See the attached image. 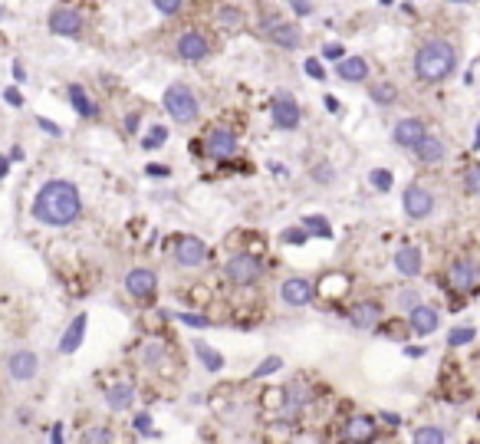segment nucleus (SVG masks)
<instances>
[{"mask_svg":"<svg viewBox=\"0 0 480 444\" xmlns=\"http://www.w3.org/2000/svg\"><path fill=\"white\" fill-rule=\"evenodd\" d=\"M83 211V201H79V191L73 181H46L43 188L36 191L33 197V217L40 224H50V227H66L73 224Z\"/></svg>","mask_w":480,"mask_h":444,"instance_id":"nucleus-1","label":"nucleus"},{"mask_svg":"<svg viewBox=\"0 0 480 444\" xmlns=\"http://www.w3.org/2000/svg\"><path fill=\"white\" fill-rule=\"evenodd\" d=\"M454 63H457V53L451 43L428 40L418 50V56H414V73H418V79H424V83H441V79H447L454 73Z\"/></svg>","mask_w":480,"mask_h":444,"instance_id":"nucleus-2","label":"nucleus"},{"mask_svg":"<svg viewBox=\"0 0 480 444\" xmlns=\"http://www.w3.org/2000/svg\"><path fill=\"white\" fill-rule=\"evenodd\" d=\"M165 109H168V115H172L174 122H181V125H188V122L197 119V99L184 83H174L165 89Z\"/></svg>","mask_w":480,"mask_h":444,"instance_id":"nucleus-3","label":"nucleus"},{"mask_svg":"<svg viewBox=\"0 0 480 444\" xmlns=\"http://www.w3.org/2000/svg\"><path fill=\"white\" fill-rule=\"evenodd\" d=\"M224 274H227V280L231 283H237V286H250V283L260 280L264 267H260V260L254 254H237V257H231V260L224 264Z\"/></svg>","mask_w":480,"mask_h":444,"instance_id":"nucleus-4","label":"nucleus"},{"mask_svg":"<svg viewBox=\"0 0 480 444\" xmlns=\"http://www.w3.org/2000/svg\"><path fill=\"white\" fill-rule=\"evenodd\" d=\"M402 207L412 221H424V217L434 211V197H431L428 188H421V185H408L402 195Z\"/></svg>","mask_w":480,"mask_h":444,"instance_id":"nucleus-5","label":"nucleus"},{"mask_svg":"<svg viewBox=\"0 0 480 444\" xmlns=\"http://www.w3.org/2000/svg\"><path fill=\"white\" fill-rule=\"evenodd\" d=\"M207 257V244L201 237H194V234H181L178 244H174V260H178L181 267H201Z\"/></svg>","mask_w":480,"mask_h":444,"instance_id":"nucleus-6","label":"nucleus"},{"mask_svg":"<svg viewBox=\"0 0 480 444\" xmlns=\"http://www.w3.org/2000/svg\"><path fill=\"white\" fill-rule=\"evenodd\" d=\"M270 119H273L276 128H283V132H290V128L300 125V105H296V99L286 93H280L273 99V105H270Z\"/></svg>","mask_w":480,"mask_h":444,"instance_id":"nucleus-7","label":"nucleus"},{"mask_svg":"<svg viewBox=\"0 0 480 444\" xmlns=\"http://www.w3.org/2000/svg\"><path fill=\"white\" fill-rule=\"evenodd\" d=\"M125 290L135 299H152L155 290H158V277H155V270H148V267H135V270H129V277H125Z\"/></svg>","mask_w":480,"mask_h":444,"instance_id":"nucleus-8","label":"nucleus"},{"mask_svg":"<svg viewBox=\"0 0 480 444\" xmlns=\"http://www.w3.org/2000/svg\"><path fill=\"white\" fill-rule=\"evenodd\" d=\"M280 296H283L286 306H309L313 296H316V286H313L306 277H290V280L280 286Z\"/></svg>","mask_w":480,"mask_h":444,"instance_id":"nucleus-9","label":"nucleus"},{"mask_svg":"<svg viewBox=\"0 0 480 444\" xmlns=\"http://www.w3.org/2000/svg\"><path fill=\"white\" fill-rule=\"evenodd\" d=\"M7 372H10V378H14V382H30V378L40 372V359H36V352L17 349L7 359Z\"/></svg>","mask_w":480,"mask_h":444,"instance_id":"nucleus-10","label":"nucleus"},{"mask_svg":"<svg viewBox=\"0 0 480 444\" xmlns=\"http://www.w3.org/2000/svg\"><path fill=\"white\" fill-rule=\"evenodd\" d=\"M237 152V135L227 125H217L207 132V155L211 158H231Z\"/></svg>","mask_w":480,"mask_h":444,"instance_id":"nucleus-11","label":"nucleus"},{"mask_svg":"<svg viewBox=\"0 0 480 444\" xmlns=\"http://www.w3.org/2000/svg\"><path fill=\"white\" fill-rule=\"evenodd\" d=\"M50 30L56 36H79L83 33V17L73 7H56L50 14Z\"/></svg>","mask_w":480,"mask_h":444,"instance_id":"nucleus-12","label":"nucleus"},{"mask_svg":"<svg viewBox=\"0 0 480 444\" xmlns=\"http://www.w3.org/2000/svg\"><path fill=\"white\" fill-rule=\"evenodd\" d=\"M424 135H428V128H424V122L421 119H402L398 125H395V145L408 148V152H414Z\"/></svg>","mask_w":480,"mask_h":444,"instance_id":"nucleus-13","label":"nucleus"},{"mask_svg":"<svg viewBox=\"0 0 480 444\" xmlns=\"http://www.w3.org/2000/svg\"><path fill=\"white\" fill-rule=\"evenodd\" d=\"M178 56L188 63H201L211 56V43L204 40L201 33H194V30H188V33H181L178 40Z\"/></svg>","mask_w":480,"mask_h":444,"instance_id":"nucleus-14","label":"nucleus"},{"mask_svg":"<svg viewBox=\"0 0 480 444\" xmlns=\"http://www.w3.org/2000/svg\"><path fill=\"white\" fill-rule=\"evenodd\" d=\"M378 319H382V303H375V299H362V303H352L349 323L355 326V329H375Z\"/></svg>","mask_w":480,"mask_h":444,"instance_id":"nucleus-15","label":"nucleus"},{"mask_svg":"<svg viewBox=\"0 0 480 444\" xmlns=\"http://www.w3.org/2000/svg\"><path fill=\"white\" fill-rule=\"evenodd\" d=\"M477 283H480V267L474 264V260L461 257V260L451 264V286H454V290H474Z\"/></svg>","mask_w":480,"mask_h":444,"instance_id":"nucleus-16","label":"nucleus"},{"mask_svg":"<svg viewBox=\"0 0 480 444\" xmlns=\"http://www.w3.org/2000/svg\"><path fill=\"white\" fill-rule=\"evenodd\" d=\"M266 36H270L276 46H283V50H296V46L303 43L300 26L283 24V20H273V24H266Z\"/></svg>","mask_w":480,"mask_h":444,"instance_id":"nucleus-17","label":"nucleus"},{"mask_svg":"<svg viewBox=\"0 0 480 444\" xmlns=\"http://www.w3.org/2000/svg\"><path fill=\"white\" fill-rule=\"evenodd\" d=\"M375 418H369V415H352L349 421H345V438L355 444H369L375 441Z\"/></svg>","mask_w":480,"mask_h":444,"instance_id":"nucleus-18","label":"nucleus"},{"mask_svg":"<svg viewBox=\"0 0 480 444\" xmlns=\"http://www.w3.org/2000/svg\"><path fill=\"white\" fill-rule=\"evenodd\" d=\"M408 323H412V329L418 336H431L437 326H441V316H437L434 306H421V303H418V306L408 313Z\"/></svg>","mask_w":480,"mask_h":444,"instance_id":"nucleus-19","label":"nucleus"},{"mask_svg":"<svg viewBox=\"0 0 480 444\" xmlns=\"http://www.w3.org/2000/svg\"><path fill=\"white\" fill-rule=\"evenodd\" d=\"M414 155H418V162L421 165H437V162H444V142L437 135H424L421 138V145L414 148Z\"/></svg>","mask_w":480,"mask_h":444,"instance_id":"nucleus-20","label":"nucleus"},{"mask_svg":"<svg viewBox=\"0 0 480 444\" xmlns=\"http://www.w3.org/2000/svg\"><path fill=\"white\" fill-rule=\"evenodd\" d=\"M335 73H339V79H345V83H362V79L369 76V63L362 60V56H349V60H339V66H335Z\"/></svg>","mask_w":480,"mask_h":444,"instance_id":"nucleus-21","label":"nucleus"},{"mask_svg":"<svg viewBox=\"0 0 480 444\" xmlns=\"http://www.w3.org/2000/svg\"><path fill=\"white\" fill-rule=\"evenodd\" d=\"M83 336H86V316H76L73 323H69L66 333H63V339H60V352H63V356H73V352L83 346Z\"/></svg>","mask_w":480,"mask_h":444,"instance_id":"nucleus-22","label":"nucleus"},{"mask_svg":"<svg viewBox=\"0 0 480 444\" xmlns=\"http://www.w3.org/2000/svg\"><path fill=\"white\" fill-rule=\"evenodd\" d=\"M395 270L402 277H418L421 274V250L418 247H402L395 254Z\"/></svg>","mask_w":480,"mask_h":444,"instance_id":"nucleus-23","label":"nucleus"},{"mask_svg":"<svg viewBox=\"0 0 480 444\" xmlns=\"http://www.w3.org/2000/svg\"><path fill=\"white\" fill-rule=\"evenodd\" d=\"M132 402H135V388H132V382H115L109 388V395H105V405H109L112 411H125Z\"/></svg>","mask_w":480,"mask_h":444,"instance_id":"nucleus-24","label":"nucleus"},{"mask_svg":"<svg viewBox=\"0 0 480 444\" xmlns=\"http://www.w3.org/2000/svg\"><path fill=\"white\" fill-rule=\"evenodd\" d=\"M69 103H73V109H76L79 115H83V119H95V115H99V105H95L93 99H89L86 89H83L79 83L69 86Z\"/></svg>","mask_w":480,"mask_h":444,"instance_id":"nucleus-25","label":"nucleus"},{"mask_svg":"<svg viewBox=\"0 0 480 444\" xmlns=\"http://www.w3.org/2000/svg\"><path fill=\"white\" fill-rule=\"evenodd\" d=\"M313 402V388H309L303 378H293L290 385H286V408H306V405Z\"/></svg>","mask_w":480,"mask_h":444,"instance_id":"nucleus-26","label":"nucleus"},{"mask_svg":"<svg viewBox=\"0 0 480 444\" xmlns=\"http://www.w3.org/2000/svg\"><path fill=\"white\" fill-rule=\"evenodd\" d=\"M293 425L290 421H270V425L264 428V441L266 444H293Z\"/></svg>","mask_w":480,"mask_h":444,"instance_id":"nucleus-27","label":"nucleus"},{"mask_svg":"<svg viewBox=\"0 0 480 444\" xmlns=\"http://www.w3.org/2000/svg\"><path fill=\"white\" fill-rule=\"evenodd\" d=\"M194 356L201 359V366H204L207 372H221L224 368V356L217 349H211L207 342H194Z\"/></svg>","mask_w":480,"mask_h":444,"instance_id":"nucleus-28","label":"nucleus"},{"mask_svg":"<svg viewBox=\"0 0 480 444\" xmlns=\"http://www.w3.org/2000/svg\"><path fill=\"white\" fill-rule=\"evenodd\" d=\"M412 444H444V428H437V425H424L414 431Z\"/></svg>","mask_w":480,"mask_h":444,"instance_id":"nucleus-29","label":"nucleus"},{"mask_svg":"<svg viewBox=\"0 0 480 444\" xmlns=\"http://www.w3.org/2000/svg\"><path fill=\"white\" fill-rule=\"evenodd\" d=\"M260 405H264L266 411H280V408H286V388H266L264 398H260Z\"/></svg>","mask_w":480,"mask_h":444,"instance_id":"nucleus-30","label":"nucleus"},{"mask_svg":"<svg viewBox=\"0 0 480 444\" xmlns=\"http://www.w3.org/2000/svg\"><path fill=\"white\" fill-rule=\"evenodd\" d=\"M303 227H306L309 234H316V237H333V227H329V221L326 217H319V214H309L306 221H303Z\"/></svg>","mask_w":480,"mask_h":444,"instance_id":"nucleus-31","label":"nucleus"},{"mask_svg":"<svg viewBox=\"0 0 480 444\" xmlns=\"http://www.w3.org/2000/svg\"><path fill=\"white\" fill-rule=\"evenodd\" d=\"M395 99H398V89H395L392 83H378V86H372V103H378V105H392Z\"/></svg>","mask_w":480,"mask_h":444,"instance_id":"nucleus-32","label":"nucleus"},{"mask_svg":"<svg viewBox=\"0 0 480 444\" xmlns=\"http://www.w3.org/2000/svg\"><path fill=\"white\" fill-rule=\"evenodd\" d=\"M477 339V329H474V326H461V329H451V333H447V346H467V342H474Z\"/></svg>","mask_w":480,"mask_h":444,"instance_id":"nucleus-33","label":"nucleus"},{"mask_svg":"<svg viewBox=\"0 0 480 444\" xmlns=\"http://www.w3.org/2000/svg\"><path fill=\"white\" fill-rule=\"evenodd\" d=\"M217 24L227 26V30H237V26L244 24V14H240L237 7H221L217 10Z\"/></svg>","mask_w":480,"mask_h":444,"instance_id":"nucleus-34","label":"nucleus"},{"mask_svg":"<svg viewBox=\"0 0 480 444\" xmlns=\"http://www.w3.org/2000/svg\"><path fill=\"white\" fill-rule=\"evenodd\" d=\"M280 368H283V359H280V356H270V359H264L254 368V378H266V376H273V372H280Z\"/></svg>","mask_w":480,"mask_h":444,"instance_id":"nucleus-35","label":"nucleus"},{"mask_svg":"<svg viewBox=\"0 0 480 444\" xmlns=\"http://www.w3.org/2000/svg\"><path fill=\"white\" fill-rule=\"evenodd\" d=\"M464 188H467V195L480 197V165H471L464 171Z\"/></svg>","mask_w":480,"mask_h":444,"instance_id":"nucleus-36","label":"nucleus"},{"mask_svg":"<svg viewBox=\"0 0 480 444\" xmlns=\"http://www.w3.org/2000/svg\"><path fill=\"white\" fill-rule=\"evenodd\" d=\"M165 138H168V128H165V125H155L152 132H148V135L142 138V148H148V152H152V148L165 145Z\"/></svg>","mask_w":480,"mask_h":444,"instance_id":"nucleus-37","label":"nucleus"},{"mask_svg":"<svg viewBox=\"0 0 480 444\" xmlns=\"http://www.w3.org/2000/svg\"><path fill=\"white\" fill-rule=\"evenodd\" d=\"M79 444H112V431L109 428H89Z\"/></svg>","mask_w":480,"mask_h":444,"instance_id":"nucleus-38","label":"nucleus"},{"mask_svg":"<svg viewBox=\"0 0 480 444\" xmlns=\"http://www.w3.org/2000/svg\"><path fill=\"white\" fill-rule=\"evenodd\" d=\"M369 181H372V188H375V191H388V188H392V171H385V168H375V171H372V175H369Z\"/></svg>","mask_w":480,"mask_h":444,"instance_id":"nucleus-39","label":"nucleus"},{"mask_svg":"<svg viewBox=\"0 0 480 444\" xmlns=\"http://www.w3.org/2000/svg\"><path fill=\"white\" fill-rule=\"evenodd\" d=\"M280 237H283V244H306V240H309V231L300 224V227H286Z\"/></svg>","mask_w":480,"mask_h":444,"instance_id":"nucleus-40","label":"nucleus"},{"mask_svg":"<svg viewBox=\"0 0 480 444\" xmlns=\"http://www.w3.org/2000/svg\"><path fill=\"white\" fill-rule=\"evenodd\" d=\"M174 316H178L184 326H197V329H207V326H211V319L201 316V313H174Z\"/></svg>","mask_w":480,"mask_h":444,"instance_id":"nucleus-41","label":"nucleus"},{"mask_svg":"<svg viewBox=\"0 0 480 444\" xmlns=\"http://www.w3.org/2000/svg\"><path fill=\"white\" fill-rule=\"evenodd\" d=\"M414 306H418V293H414V290H402V293H398V309L412 313Z\"/></svg>","mask_w":480,"mask_h":444,"instance_id":"nucleus-42","label":"nucleus"},{"mask_svg":"<svg viewBox=\"0 0 480 444\" xmlns=\"http://www.w3.org/2000/svg\"><path fill=\"white\" fill-rule=\"evenodd\" d=\"M323 56H326V60H333V63H339L345 56L343 43H326V46H323Z\"/></svg>","mask_w":480,"mask_h":444,"instance_id":"nucleus-43","label":"nucleus"},{"mask_svg":"<svg viewBox=\"0 0 480 444\" xmlns=\"http://www.w3.org/2000/svg\"><path fill=\"white\" fill-rule=\"evenodd\" d=\"M132 425H135L138 435H155V431H152V415H145V411H142V415H135V421H132Z\"/></svg>","mask_w":480,"mask_h":444,"instance_id":"nucleus-44","label":"nucleus"},{"mask_svg":"<svg viewBox=\"0 0 480 444\" xmlns=\"http://www.w3.org/2000/svg\"><path fill=\"white\" fill-rule=\"evenodd\" d=\"M303 66H306V73H309L313 79H326V69H323V63H319L316 56H309V60L303 63Z\"/></svg>","mask_w":480,"mask_h":444,"instance_id":"nucleus-45","label":"nucleus"},{"mask_svg":"<svg viewBox=\"0 0 480 444\" xmlns=\"http://www.w3.org/2000/svg\"><path fill=\"white\" fill-rule=\"evenodd\" d=\"M158 359H162V346L148 342L145 349H142V362H145V366H152V362H158Z\"/></svg>","mask_w":480,"mask_h":444,"instance_id":"nucleus-46","label":"nucleus"},{"mask_svg":"<svg viewBox=\"0 0 480 444\" xmlns=\"http://www.w3.org/2000/svg\"><path fill=\"white\" fill-rule=\"evenodd\" d=\"M181 4H184V0H155V7L162 10V14H168V17H172V14H178Z\"/></svg>","mask_w":480,"mask_h":444,"instance_id":"nucleus-47","label":"nucleus"},{"mask_svg":"<svg viewBox=\"0 0 480 444\" xmlns=\"http://www.w3.org/2000/svg\"><path fill=\"white\" fill-rule=\"evenodd\" d=\"M36 125H40V128H43V132H46V135H53V138H60V135H63V128H60V125H56V122H50V119H43V115H40V119H36Z\"/></svg>","mask_w":480,"mask_h":444,"instance_id":"nucleus-48","label":"nucleus"},{"mask_svg":"<svg viewBox=\"0 0 480 444\" xmlns=\"http://www.w3.org/2000/svg\"><path fill=\"white\" fill-rule=\"evenodd\" d=\"M4 99H7L10 105H24V95H20V89H14V86H7V89H4Z\"/></svg>","mask_w":480,"mask_h":444,"instance_id":"nucleus-49","label":"nucleus"},{"mask_svg":"<svg viewBox=\"0 0 480 444\" xmlns=\"http://www.w3.org/2000/svg\"><path fill=\"white\" fill-rule=\"evenodd\" d=\"M290 7L296 10V14H300V17H309V14H313V7H309L306 0H290Z\"/></svg>","mask_w":480,"mask_h":444,"instance_id":"nucleus-50","label":"nucleus"},{"mask_svg":"<svg viewBox=\"0 0 480 444\" xmlns=\"http://www.w3.org/2000/svg\"><path fill=\"white\" fill-rule=\"evenodd\" d=\"M316 178H319V181H333V168H323V165H319V168H316Z\"/></svg>","mask_w":480,"mask_h":444,"instance_id":"nucleus-51","label":"nucleus"},{"mask_svg":"<svg viewBox=\"0 0 480 444\" xmlns=\"http://www.w3.org/2000/svg\"><path fill=\"white\" fill-rule=\"evenodd\" d=\"M148 175H155V178H165V175H168V168H162V165H148Z\"/></svg>","mask_w":480,"mask_h":444,"instance_id":"nucleus-52","label":"nucleus"},{"mask_svg":"<svg viewBox=\"0 0 480 444\" xmlns=\"http://www.w3.org/2000/svg\"><path fill=\"white\" fill-rule=\"evenodd\" d=\"M53 444H63V425H53V435H50Z\"/></svg>","mask_w":480,"mask_h":444,"instance_id":"nucleus-53","label":"nucleus"},{"mask_svg":"<svg viewBox=\"0 0 480 444\" xmlns=\"http://www.w3.org/2000/svg\"><path fill=\"white\" fill-rule=\"evenodd\" d=\"M382 421H385V425H398V421H402V418H398V415H392V411H382Z\"/></svg>","mask_w":480,"mask_h":444,"instance_id":"nucleus-54","label":"nucleus"},{"mask_svg":"<svg viewBox=\"0 0 480 444\" xmlns=\"http://www.w3.org/2000/svg\"><path fill=\"white\" fill-rule=\"evenodd\" d=\"M7 171H10V158L7 155H0V178H7Z\"/></svg>","mask_w":480,"mask_h":444,"instance_id":"nucleus-55","label":"nucleus"},{"mask_svg":"<svg viewBox=\"0 0 480 444\" xmlns=\"http://www.w3.org/2000/svg\"><path fill=\"white\" fill-rule=\"evenodd\" d=\"M326 109L329 112H339V99H335V95H326Z\"/></svg>","mask_w":480,"mask_h":444,"instance_id":"nucleus-56","label":"nucleus"},{"mask_svg":"<svg viewBox=\"0 0 480 444\" xmlns=\"http://www.w3.org/2000/svg\"><path fill=\"white\" fill-rule=\"evenodd\" d=\"M474 148H480V122H477V135H474Z\"/></svg>","mask_w":480,"mask_h":444,"instance_id":"nucleus-57","label":"nucleus"},{"mask_svg":"<svg viewBox=\"0 0 480 444\" xmlns=\"http://www.w3.org/2000/svg\"><path fill=\"white\" fill-rule=\"evenodd\" d=\"M378 4H385V7H388V4H392V0H378Z\"/></svg>","mask_w":480,"mask_h":444,"instance_id":"nucleus-58","label":"nucleus"},{"mask_svg":"<svg viewBox=\"0 0 480 444\" xmlns=\"http://www.w3.org/2000/svg\"><path fill=\"white\" fill-rule=\"evenodd\" d=\"M451 4H467V0H451Z\"/></svg>","mask_w":480,"mask_h":444,"instance_id":"nucleus-59","label":"nucleus"},{"mask_svg":"<svg viewBox=\"0 0 480 444\" xmlns=\"http://www.w3.org/2000/svg\"><path fill=\"white\" fill-rule=\"evenodd\" d=\"M343 444H355V441H349V438H345V441H343Z\"/></svg>","mask_w":480,"mask_h":444,"instance_id":"nucleus-60","label":"nucleus"}]
</instances>
